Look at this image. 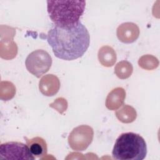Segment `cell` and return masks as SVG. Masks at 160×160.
<instances>
[{
  "instance_id": "cell-10",
  "label": "cell",
  "mask_w": 160,
  "mask_h": 160,
  "mask_svg": "<svg viewBox=\"0 0 160 160\" xmlns=\"http://www.w3.org/2000/svg\"><path fill=\"white\" fill-rule=\"evenodd\" d=\"M125 98L124 89L122 88H116L108 94L106 100V106L108 109L116 110L122 105Z\"/></svg>"
},
{
  "instance_id": "cell-5",
  "label": "cell",
  "mask_w": 160,
  "mask_h": 160,
  "mask_svg": "<svg viewBox=\"0 0 160 160\" xmlns=\"http://www.w3.org/2000/svg\"><path fill=\"white\" fill-rule=\"evenodd\" d=\"M94 131L88 125L79 126L72 129L68 136V143L74 151H82L86 149L92 142Z\"/></svg>"
},
{
  "instance_id": "cell-8",
  "label": "cell",
  "mask_w": 160,
  "mask_h": 160,
  "mask_svg": "<svg viewBox=\"0 0 160 160\" xmlns=\"http://www.w3.org/2000/svg\"><path fill=\"white\" fill-rule=\"evenodd\" d=\"M60 82L58 78L53 74L44 76L39 83V88L41 92L46 96L55 95L59 89Z\"/></svg>"
},
{
  "instance_id": "cell-1",
  "label": "cell",
  "mask_w": 160,
  "mask_h": 160,
  "mask_svg": "<svg viewBox=\"0 0 160 160\" xmlns=\"http://www.w3.org/2000/svg\"><path fill=\"white\" fill-rule=\"evenodd\" d=\"M46 39L55 56L66 61L82 57L90 44L89 33L81 21L69 27L54 25Z\"/></svg>"
},
{
  "instance_id": "cell-2",
  "label": "cell",
  "mask_w": 160,
  "mask_h": 160,
  "mask_svg": "<svg viewBox=\"0 0 160 160\" xmlns=\"http://www.w3.org/2000/svg\"><path fill=\"white\" fill-rule=\"evenodd\" d=\"M86 8L85 1H47V11L54 25L69 27L77 24Z\"/></svg>"
},
{
  "instance_id": "cell-12",
  "label": "cell",
  "mask_w": 160,
  "mask_h": 160,
  "mask_svg": "<svg viewBox=\"0 0 160 160\" xmlns=\"http://www.w3.org/2000/svg\"><path fill=\"white\" fill-rule=\"evenodd\" d=\"M116 116L122 122L129 123L136 119L137 114L132 107L129 105H124L121 109L116 112Z\"/></svg>"
},
{
  "instance_id": "cell-6",
  "label": "cell",
  "mask_w": 160,
  "mask_h": 160,
  "mask_svg": "<svg viewBox=\"0 0 160 160\" xmlns=\"http://www.w3.org/2000/svg\"><path fill=\"white\" fill-rule=\"evenodd\" d=\"M36 158L26 144L20 142H8L0 146V159H28Z\"/></svg>"
},
{
  "instance_id": "cell-4",
  "label": "cell",
  "mask_w": 160,
  "mask_h": 160,
  "mask_svg": "<svg viewBox=\"0 0 160 160\" xmlns=\"http://www.w3.org/2000/svg\"><path fill=\"white\" fill-rule=\"evenodd\" d=\"M25 65L30 73L39 78L49 70L52 65V58L47 51L37 49L27 56Z\"/></svg>"
},
{
  "instance_id": "cell-7",
  "label": "cell",
  "mask_w": 160,
  "mask_h": 160,
  "mask_svg": "<svg viewBox=\"0 0 160 160\" xmlns=\"http://www.w3.org/2000/svg\"><path fill=\"white\" fill-rule=\"evenodd\" d=\"M116 34L120 41L124 43H132L138 38L139 29L136 24L125 22L118 28Z\"/></svg>"
},
{
  "instance_id": "cell-9",
  "label": "cell",
  "mask_w": 160,
  "mask_h": 160,
  "mask_svg": "<svg viewBox=\"0 0 160 160\" xmlns=\"http://www.w3.org/2000/svg\"><path fill=\"white\" fill-rule=\"evenodd\" d=\"M26 145L31 154L35 158H41L47 154L48 146L46 141L39 136L34 137L31 139L25 138Z\"/></svg>"
},
{
  "instance_id": "cell-3",
  "label": "cell",
  "mask_w": 160,
  "mask_h": 160,
  "mask_svg": "<svg viewBox=\"0 0 160 160\" xmlns=\"http://www.w3.org/2000/svg\"><path fill=\"white\" fill-rule=\"evenodd\" d=\"M147 154V146L144 138L132 132L121 134L116 139L112 151L118 160H142Z\"/></svg>"
},
{
  "instance_id": "cell-11",
  "label": "cell",
  "mask_w": 160,
  "mask_h": 160,
  "mask_svg": "<svg viewBox=\"0 0 160 160\" xmlns=\"http://www.w3.org/2000/svg\"><path fill=\"white\" fill-rule=\"evenodd\" d=\"M98 59L102 66L111 67L114 65L116 61V54L111 47L103 46L99 49Z\"/></svg>"
},
{
  "instance_id": "cell-13",
  "label": "cell",
  "mask_w": 160,
  "mask_h": 160,
  "mask_svg": "<svg viewBox=\"0 0 160 160\" xmlns=\"http://www.w3.org/2000/svg\"><path fill=\"white\" fill-rule=\"evenodd\" d=\"M132 70L133 68L130 62L127 61H122L116 64L114 73L119 78L124 79L131 76Z\"/></svg>"
}]
</instances>
